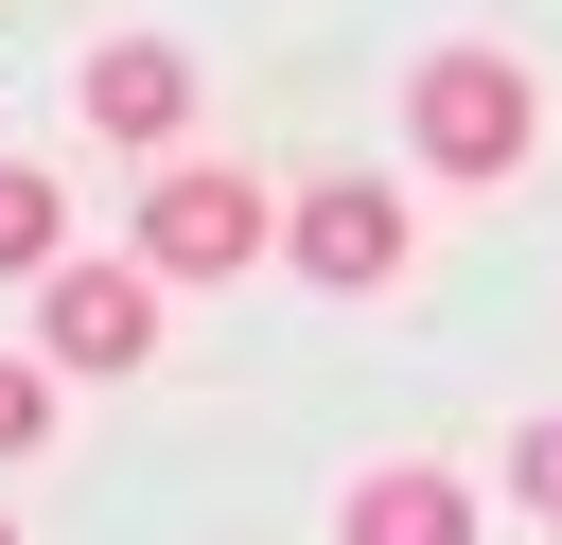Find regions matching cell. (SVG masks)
Returning a JSON list of instances; mask_svg holds the SVG:
<instances>
[{
    "label": "cell",
    "mask_w": 562,
    "mask_h": 545,
    "mask_svg": "<svg viewBox=\"0 0 562 545\" xmlns=\"http://www.w3.org/2000/svg\"><path fill=\"white\" fill-rule=\"evenodd\" d=\"M527 141H544V88L509 70V53H422L404 70V158H439L457 193H492V176H527Z\"/></svg>",
    "instance_id": "6da1fadb"
},
{
    "label": "cell",
    "mask_w": 562,
    "mask_h": 545,
    "mask_svg": "<svg viewBox=\"0 0 562 545\" xmlns=\"http://www.w3.org/2000/svg\"><path fill=\"white\" fill-rule=\"evenodd\" d=\"M140 264H158V281H228V264H263V176L176 158V176L140 193Z\"/></svg>",
    "instance_id": "7a4b0ae2"
},
{
    "label": "cell",
    "mask_w": 562,
    "mask_h": 545,
    "mask_svg": "<svg viewBox=\"0 0 562 545\" xmlns=\"http://www.w3.org/2000/svg\"><path fill=\"white\" fill-rule=\"evenodd\" d=\"M35 352L53 369H158V264H53L35 281Z\"/></svg>",
    "instance_id": "3957f363"
},
{
    "label": "cell",
    "mask_w": 562,
    "mask_h": 545,
    "mask_svg": "<svg viewBox=\"0 0 562 545\" xmlns=\"http://www.w3.org/2000/svg\"><path fill=\"white\" fill-rule=\"evenodd\" d=\"M281 246H299V281H334V299H369V281H404V193H386V176H316Z\"/></svg>",
    "instance_id": "277c9868"
},
{
    "label": "cell",
    "mask_w": 562,
    "mask_h": 545,
    "mask_svg": "<svg viewBox=\"0 0 562 545\" xmlns=\"http://www.w3.org/2000/svg\"><path fill=\"white\" fill-rule=\"evenodd\" d=\"M70 105H88L123 158H158V141L193 123V53H176V35H105V53L70 70Z\"/></svg>",
    "instance_id": "5b68a950"
},
{
    "label": "cell",
    "mask_w": 562,
    "mask_h": 545,
    "mask_svg": "<svg viewBox=\"0 0 562 545\" xmlns=\"http://www.w3.org/2000/svg\"><path fill=\"white\" fill-rule=\"evenodd\" d=\"M334 545H474V492H457L439 457H386V475L334 492Z\"/></svg>",
    "instance_id": "8992f818"
},
{
    "label": "cell",
    "mask_w": 562,
    "mask_h": 545,
    "mask_svg": "<svg viewBox=\"0 0 562 545\" xmlns=\"http://www.w3.org/2000/svg\"><path fill=\"white\" fill-rule=\"evenodd\" d=\"M53 264H70V211L35 158H0V281H53Z\"/></svg>",
    "instance_id": "52a82bcc"
},
{
    "label": "cell",
    "mask_w": 562,
    "mask_h": 545,
    "mask_svg": "<svg viewBox=\"0 0 562 545\" xmlns=\"http://www.w3.org/2000/svg\"><path fill=\"white\" fill-rule=\"evenodd\" d=\"M53 440V352H0V457Z\"/></svg>",
    "instance_id": "ba28073f"
},
{
    "label": "cell",
    "mask_w": 562,
    "mask_h": 545,
    "mask_svg": "<svg viewBox=\"0 0 562 545\" xmlns=\"http://www.w3.org/2000/svg\"><path fill=\"white\" fill-rule=\"evenodd\" d=\"M509 510H527V527H562V422H527V440H509Z\"/></svg>",
    "instance_id": "9c48e42d"
},
{
    "label": "cell",
    "mask_w": 562,
    "mask_h": 545,
    "mask_svg": "<svg viewBox=\"0 0 562 545\" xmlns=\"http://www.w3.org/2000/svg\"><path fill=\"white\" fill-rule=\"evenodd\" d=\"M0 545H18V527H0Z\"/></svg>",
    "instance_id": "30bf717a"
}]
</instances>
